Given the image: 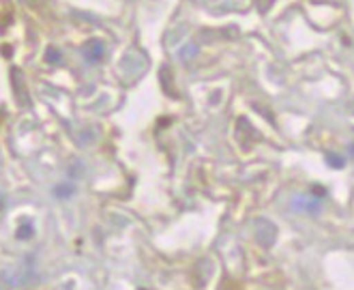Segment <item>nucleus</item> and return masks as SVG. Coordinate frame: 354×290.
<instances>
[{
  "label": "nucleus",
  "mask_w": 354,
  "mask_h": 290,
  "mask_svg": "<svg viewBox=\"0 0 354 290\" xmlns=\"http://www.w3.org/2000/svg\"><path fill=\"white\" fill-rule=\"evenodd\" d=\"M328 161H330L333 165H344V159H339V157L335 159V155H328Z\"/></svg>",
  "instance_id": "obj_2"
},
{
  "label": "nucleus",
  "mask_w": 354,
  "mask_h": 290,
  "mask_svg": "<svg viewBox=\"0 0 354 290\" xmlns=\"http://www.w3.org/2000/svg\"><path fill=\"white\" fill-rule=\"evenodd\" d=\"M254 233L258 237V241L262 245H273L275 237H277V228L273 221H268V219H258L256 226H254Z\"/></svg>",
  "instance_id": "obj_1"
}]
</instances>
